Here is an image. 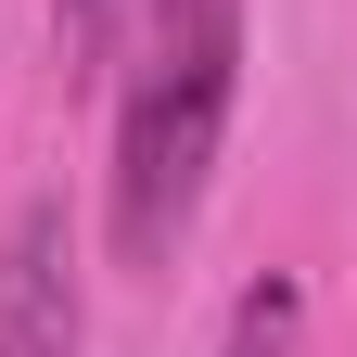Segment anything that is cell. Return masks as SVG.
I'll return each mask as SVG.
<instances>
[{"label": "cell", "mask_w": 357, "mask_h": 357, "mask_svg": "<svg viewBox=\"0 0 357 357\" xmlns=\"http://www.w3.org/2000/svg\"><path fill=\"white\" fill-rule=\"evenodd\" d=\"M52 13H64V52L77 64H102L115 38H128V0H52Z\"/></svg>", "instance_id": "4"}, {"label": "cell", "mask_w": 357, "mask_h": 357, "mask_svg": "<svg viewBox=\"0 0 357 357\" xmlns=\"http://www.w3.org/2000/svg\"><path fill=\"white\" fill-rule=\"evenodd\" d=\"M128 26L141 38H128V89H115L102 243L115 268H178L243 102V0H128Z\"/></svg>", "instance_id": "1"}, {"label": "cell", "mask_w": 357, "mask_h": 357, "mask_svg": "<svg viewBox=\"0 0 357 357\" xmlns=\"http://www.w3.org/2000/svg\"><path fill=\"white\" fill-rule=\"evenodd\" d=\"M294 332H306V294L268 268V281H243V306H230V344H217V357H294Z\"/></svg>", "instance_id": "3"}, {"label": "cell", "mask_w": 357, "mask_h": 357, "mask_svg": "<svg viewBox=\"0 0 357 357\" xmlns=\"http://www.w3.org/2000/svg\"><path fill=\"white\" fill-rule=\"evenodd\" d=\"M77 344H89L77 230H64V204H26L0 230V357H77Z\"/></svg>", "instance_id": "2"}]
</instances>
